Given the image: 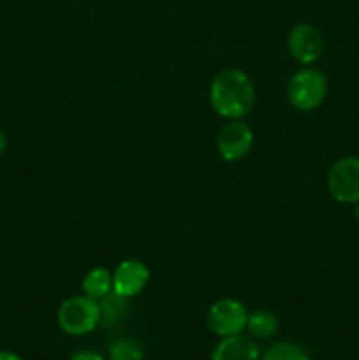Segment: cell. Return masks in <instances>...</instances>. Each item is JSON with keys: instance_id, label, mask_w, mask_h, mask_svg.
<instances>
[{"instance_id": "6da1fadb", "label": "cell", "mask_w": 359, "mask_h": 360, "mask_svg": "<svg viewBox=\"0 0 359 360\" xmlns=\"http://www.w3.org/2000/svg\"><path fill=\"white\" fill-rule=\"evenodd\" d=\"M211 109L224 120H245L256 105V86L245 70L227 67L215 74L208 90Z\"/></svg>"}, {"instance_id": "7a4b0ae2", "label": "cell", "mask_w": 359, "mask_h": 360, "mask_svg": "<svg viewBox=\"0 0 359 360\" xmlns=\"http://www.w3.org/2000/svg\"><path fill=\"white\" fill-rule=\"evenodd\" d=\"M329 91V83L322 70L303 65L296 70L287 83V101L296 111L312 112L324 104Z\"/></svg>"}, {"instance_id": "3957f363", "label": "cell", "mask_w": 359, "mask_h": 360, "mask_svg": "<svg viewBox=\"0 0 359 360\" xmlns=\"http://www.w3.org/2000/svg\"><path fill=\"white\" fill-rule=\"evenodd\" d=\"M56 323L67 336H87L101 326V304L84 294L73 295L58 306Z\"/></svg>"}, {"instance_id": "277c9868", "label": "cell", "mask_w": 359, "mask_h": 360, "mask_svg": "<svg viewBox=\"0 0 359 360\" xmlns=\"http://www.w3.org/2000/svg\"><path fill=\"white\" fill-rule=\"evenodd\" d=\"M248 309L238 299L224 297L211 302L206 311V326L215 336L229 338L245 333Z\"/></svg>"}, {"instance_id": "5b68a950", "label": "cell", "mask_w": 359, "mask_h": 360, "mask_svg": "<svg viewBox=\"0 0 359 360\" xmlns=\"http://www.w3.org/2000/svg\"><path fill=\"white\" fill-rule=\"evenodd\" d=\"M327 192L340 204L359 202V157H341L327 172Z\"/></svg>"}, {"instance_id": "8992f818", "label": "cell", "mask_w": 359, "mask_h": 360, "mask_svg": "<svg viewBox=\"0 0 359 360\" xmlns=\"http://www.w3.org/2000/svg\"><path fill=\"white\" fill-rule=\"evenodd\" d=\"M253 141V130L245 120H225L217 134V151L222 160L239 162L248 157Z\"/></svg>"}, {"instance_id": "52a82bcc", "label": "cell", "mask_w": 359, "mask_h": 360, "mask_svg": "<svg viewBox=\"0 0 359 360\" xmlns=\"http://www.w3.org/2000/svg\"><path fill=\"white\" fill-rule=\"evenodd\" d=\"M287 51L299 65H313L324 53L322 34L310 23H298L287 34Z\"/></svg>"}, {"instance_id": "ba28073f", "label": "cell", "mask_w": 359, "mask_h": 360, "mask_svg": "<svg viewBox=\"0 0 359 360\" xmlns=\"http://www.w3.org/2000/svg\"><path fill=\"white\" fill-rule=\"evenodd\" d=\"M151 271L143 260L123 259L113 269V292L120 297L132 299L148 287Z\"/></svg>"}, {"instance_id": "9c48e42d", "label": "cell", "mask_w": 359, "mask_h": 360, "mask_svg": "<svg viewBox=\"0 0 359 360\" xmlns=\"http://www.w3.org/2000/svg\"><path fill=\"white\" fill-rule=\"evenodd\" d=\"M260 347L252 336L236 334L220 338L211 352V360H260Z\"/></svg>"}, {"instance_id": "30bf717a", "label": "cell", "mask_w": 359, "mask_h": 360, "mask_svg": "<svg viewBox=\"0 0 359 360\" xmlns=\"http://www.w3.org/2000/svg\"><path fill=\"white\" fill-rule=\"evenodd\" d=\"M81 290L95 301L104 299L113 292V271L104 266L92 267L81 280Z\"/></svg>"}, {"instance_id": "8fae6325", "label": "cell", "mask_w": 359, "mask_h": 360, "mask_svg": "<svg viewBox=\"0 0 359 360\" xmlns=\"http://www.w3.org/2000/svg\"><path fill=\"white\" fill-rule=\"evenodd\" d=\"M245 330L253 340H270L278 330L277 315L267 309H257V311L248 313Z\"/></svg>"}, {"instance_id": "7c38bea8", "label": "cell", "mask_w": 359, "mask_h": 360, "mask_svg": "<svg viewBox=\"0 0 359 360\" xmlns=\"http://www.w3.org/2000/svg\"><path fill=\"white\" fill-rule=\"evenodd\" d=\"M99 304H101L102 326H115V323H118L125 316L127 309H129V299L120 297L115 292H111L104 299H101Z\"/></svg>"}, {"instance_id": "4fadbf2b", "label": "cell", "mask_w": 359, "mask_h": 360, "mask_svg": "<svg viewBox=\"0 0 359 360\" xmlns=\"http://www.w3.org/2000/svg\"><path fill=\"white\" fill-rule=\"evenodd\" d=\"M260 360H310V355L301 345L292 341H278L266 348V352L260 355Z\"/></svg>"}, {"instance_id": "5bb4252c", "label": "cell", "mask_w": 359, "mask_h": 360, "mask_svg": "<svg viewBox=\"0 0 359 360\" xmlns=\"http://www.w3.org/2000/svg\"><path fill=\"white\" fill-rule=\"evenodd\" d=\"M109 357L122 360H143V348L137 345V341L130 340V338H123V340L115 341L109 347Z\"/></svg>"}, {"instance_id": "9a60e30c", "label": "cell", "mask_w": 359, "mask_h": 360, "mask_svg": "<svg viewBox=\"0 0 359 360\" xmlns=\"http://www.w3.org/2000/svg\"><path fill=\"white\" fill-rule=\"evenodd\" d=\"M69 360H106L99 352L94 350H80L73 355Z\"/></svg>"}, {"instance_id": "2e32d148", "label": "cell", "mask_w": 359, "mask_h": 360, "mask_svg": "<svg viewBox=\"0 0 359 360\" xmlns=\"http://www.w3.org/2000/svg\"><path fill=\"white\" fill-rule=\"evenodd\" d=\"M7 146H9V139H7V134L4 130H0V157L7 151Z\"/></svg>"}, {"instance_id": "e0dca14e", "label": "cell", "mask_w": 359, "mask_h": 360, "mask_svg": "<svg viewBox=\"0 0 359 360\" xmlns=\"http://www.w3.org/2000/svg\"><path fill=\"white\" fill-rule=\"evenodd\" d=\"M0 360H23L18 354L9 350H0Z\"/></svg>"}, {"instance_id": "ac0fdd59", "label": "cell", "mask_w": 359, "mask_h": 360, "mask_svg": "<svg viewBox=\"0 0 359 360\" xmlns=\"http://www.w3.org/2000/svg\"><path fill=\"white\" fill-rule=\"evenodd\" d=\"M354 214H355V220H358V224H359V202L355 204V210H354Z\"/></svg>"}, {"instance_id": "d6986e66", "label": "cell", "mask_w": 359, "mask_h": 360, "mask_svg": "<svg viewBox=\"0 0 359 360\" xmlns=\"http://www.w3.org/2000/svg\"><path fill=\"white\" fill-rule=\"evenodd\" d=\"M109 360H122V359H115V357H109Z\"/></svg>"}]
</instances>
